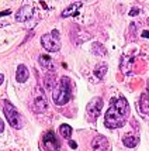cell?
Masks as SVG:
<instances>
[{
    "instance_id": "1",
    "label": "cell",
    "mask_w": 149,
    "mask_h": 151,
    "mask_svg": "<svg viewBox=\"0 0 149 151\" xmlns=\"http://www.w3.org/2000/svg\"><path fill=\"white\" fill-rule=\"evenodd\" d=\"M127 117H128V102L124 98L113 99L110 107L106 113L104 124L108 129H117L125 123Z\"/></svg>"
},
{
    "instance_id": "2",
    "label": "cell",
    "mask_w": 149,
    "mask_h": 151,
    "mask_svg": "<svg viewBox=\"0 0 149 151\" xmlns=\"http://www.w3.org/2000/svg\"><path fill=\"white\" fill-rule=\"evenodd\" d=\"M72 96L71 92V82H69V78H62L59 85L55 88V91L52 93V99H53V103L58 106H62L69 102V99Z\"/></svg>"
},
{
    "instance_id": "3",
    "label": "cell",
    "mask_w": 149,
    "mask_h": 151,
    "mask_svg": "<svg viewBox=\"0 0 149 151\" xmlns=\"http://www.w3.org/2000/svg\"><path fill=\"white\" fill-rule=\"evenodd\" d=\"M3 112H4V116H6L7 122H9V124L11 127H14V129H20L21 127V124H23L21 116L17 112V109L9 100H4V103H3Z\"/></svg>"
},
{
    "instance_id": "4",
    "label": "cell",
    "mask_w": 149,
    "mask_h": 151,
    "mask_svg": "<svg viewBox=\"0 0 149 151\" xmlns=\"http://www.w3.org/2000/svg\"><path fill=\"white\" fill-rule=\"evenodd\" d=\"M41 44H42V47L45 48L46 51H51V52L59 51V48H61L59 33L56 30H53V31L49 34H44V35L41 37Z\"/></svg>"
},
{
    "instance_id": "5",
    "label": "cell",
    "mask_w": 149,
    "mask_h": 151,
    "mask_svg": "<svg viewBox=\"0 0 149 151\" xmlns=\"http://www.w3.org/2000/svg\"><path fill=\"white\" fill-rule=\"evenodd\" d=\"M101 107H103V99L101 98H94L90 103L86 107V113L90 120H94V119L98 117V114L101 112Z\"/></svg>"
},
{
    "instance_id": "6",
    "label": "cell",
    "mask_w": 149,
    "mask_h": 151,
    "mask_svg": "<svg viewBox=\"0 0 149 151\" xmlns=\"http://www.w3.org/2000/svg\"><path fill=\"white\" fill-rule=\"evenodd\" d=\"M42 143H44V147H45L48 151H58L61 148V143L56 138L55 133L53 132H48L42 138Z\"/></svg>"
},
{
    "instance_id": "7",
    "label": "cell",
    "mask_w": 149,
    "mask_h": 151,
    "mask_svg": "<svg viewBox=\"0 0 149 151\" xmlns=\"http://www.w3.org/2000/svg\"><path fill=\"white\" fill-rule=\"evenodd\" d=\"M93 151H108V140L104 137V136H97V137L93 140Z\"/></svg>"
},
{
    "instance_id": "8",
    "label": "cell",
    "mask_w": 149,
    "mask_h": 151,
    "mask_svg": "<svg viewBox=\"0 0 149 151\" xmlns=\"http://www.w3.org/2000/svg\"><path fill=\"white\" fill-rule=\"evenodd\" d=\"M31 16H33V9H31V6H23L19 12H17V14H16V20H17L19 23H24L27 20H30Z\"/></svg>"
},
{
    "instance_id": "9",
    "label": "cell",
    "mask_w": 149,
    "mask_h": 151,
    "mask_svg": "<svg viewBox=\"0 0 149 151\" xmlns=\"http://www.w3.org/2000/svg\"><path fill=\"white\" fill-rule=\"evenodd\" d=\"M138 109H139V112L141 113L149 114V91L141 96L139 102H138Z\"/></svg>"
},
{
    "instance_id": "10",
    "label": "cell",
    "mask_w": 149,
    "mask_h": 151,
    "mask_svg": "<svg viewBox=\"0 0 149 151\" xmlns=\"http://www.w3.org/2000/svg\"><path fill=\"white\" fill-rule=\"evenodd\" d=\"M16 79L19 81L20 83L26 82L27 79H28V69H27L26 65H19L17 72H16Z\"/></svg>"
},
{
    "instance_id": "11",
    "label": "cell",
    "mask_w": 149,
    "mask_h": 151,
    "mask_svg": "<svg viewBox=\"0 0 149 151\" xmlns=\"http://www.w3.org/2000/svg\"><path fill=\"white\" fill-rule=\"evenodd\" d=\"M138 141H139V138L135 137V136H131V134H127V136H124L123 138V143L125 147H135L138 144Z\"/></svg>"
},
{
    "instance_id": "12",
    "label": "cell",
    "mask_w": 149,
    "mask_h": 151,
    "mask_svg": "<svg viewBox=\"0 0 149 151\" xmlns=\"http://www.w3.org/2000/svg\"><path fill=\"white\" fill-rule=\"evenodd\" d=\"M34 106H35V110L37 112H44L46 109V100L45 98L41 95V96H38V98L35 99V102H34Z\"/></svg>"
},
{
    "instance_id": "13",
    "label": "cell",
    "mask_w": 149,
    "mask_h": 151,
    "mask_svg": "<svg viewBox=\"0 0 149 151\" xmlns=\"http://www.w3.org/2000/svg\"><path fill=\"white\" fill-rule=\"evenodd\" d=\"M79 7H82V3H73V4H71V6L66 9L65 12L62 13V17H69V16H72V14H76Z\"/></svg>"
},
{
    "instance_id": "14",
    "label": "cell",
    "mask_w": 149,
    "mask_h": 151,
    "mask_svg": "<svg viewBox=\"0 0 149 151\" xmlns=\"http://www.w3.org/2000/svg\"><path fill=\"white\" fill-rule=\"evenodd\" d=\"M39 64L44 66V68L49 69V68H52V58L48 57V55H41L39 57Z\"/></svg>"
},
{
    "instance_id": "15",
    "label": "cell",
    "mask_w": 149,
    "mask_h": 151,
    "mask_svg": "<svg viewBox=\"0 0 149 151\" xmlns=\"http://www.w3.org/2000/svg\"><path fill=\"white\" fill-rule=\"evenodd\" d=\"M59 132H61V134L65 138H71V136H72V127L69 124H62L61 126V129H59Z\"/></svg>"
},
{
    "instance_id": "16",
    "label": "cell",
    "mask_w": 149,
    "mask_h": 151,
    "mask_svg": "<svg viewBox=\"0 0 149 151\" xmlns=\"http://www.w3.org/2000/svg\"><path fill=\"white\" fill-rule=\"evenodd\" d=\"M45 86H46V89H48V91H55V88H56V82H55L53 76H51V75H46Z\"/></svg>"
},
{
    "instance_id": "17",
    "label": "cell",
    "mask_w": 149,
    "mask_h": 151,
    "mask_svg": "<svg viewBox=\"0 0 149 151\" xmlns=\"http://www.w3.org/2000/svg\"><path fill=\"white\" fill-rule=\"evenodd\" d=\"M106 72H107V66L106 65H101L100 68H97V69L94 71V73H96V76H97L98 79H103Z\"/></svg>"
},
{
    "instance_id": "18",
    "label": "cell",
    "mask_w": 149,
    "mask_h": 151,
    "mask_svg": "<svg viewBox=\"0 0 149 151\" xmlns=\"http://www.w3.org/2000/svg\"><path fill=\"white\" fill-rule=\"evenodd\" d=\"M138 12H139V10L135 7V9H132V12H130V14L131 16H135V14H138Z\"/></svg>"
},
{
    "instance_id": "19",
    "label": "cell",
    "mask_w": 149,
    "mask_h": 151,
    "mask_svg": "<svg viewBox=\"0 0 149 151\" xmlns=\"http://www.w3.org/2000/svg\"><path fill=\"white\" fill-rule=\"evenodd\" d=\"M69 145H71L72 148H76V147H78V144H76L75 141H72V140H71V141H69Z\"/></svg>"
},
{
    "instance_id": "20",
    "label": "cell",
    "mask_w": 149,
    "mask_h": 151,
    "mask_svg": "<svg viewBox=\"0 0 149 151\" xmlns=\"http://www.w3.org/2000/svg\"><path fill=\"white\" fill-rule=\"evenodd\" d=\"M10 13H11L10 10H4V12H1V13H0V16H6V14H7V16H9V14H10Z\"/></svg>"
},
{
    "instance_id": "21",
    "label": "cell",
    "mask_w": 149,
    "mask_h": 151,
    "mask_svg": "<svg viewBox=\"0 0 149 151\" xmlns=\"http://www.w3.org/2000/svg\"><path fill=\"white\" fill-rule=\"evenodd\" d=\"M3 130H4V124H3V122L0 120V133H3Z\"/></svg>"
},
{
    "instance_id": "22",
    "label": "cell",
    "mask_w": 149,
    "mask_h": 151,
    "mask_svg": "<svg viewBox=\"0 0 149 151\" xmlns=\"http://www.w3.org/2000/svg\"><path fill=\"white\" fill-rule=\"evenodd\" d=\"M142 35L145 37V38H149V31H143L142 33Z\"/></svg>"
},
{
    "instance_id": "23",
    "label": "cell",
    "mask_w": 149,
    "mask_h": 151,
    "mask_svg": "<svg viewBox=\"0 0 149 151\" xmlns=\"http://www.w3.org/2000/svg\"><path fill=\"white\" fill-rule=\"evenodd\" d=\"M3 79H4V76H3V75H0V85L3 83Z\"/></svg>"
}]
</instances>
